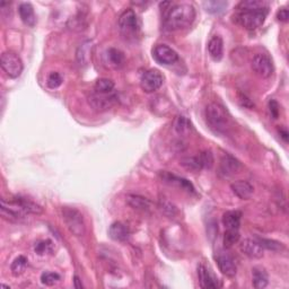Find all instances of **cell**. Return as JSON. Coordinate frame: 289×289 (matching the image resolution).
<instances>
[{
	"mask_svg": "<svg viewBox=\"0 0 289 289\" xmlns=\"http://www.w3.org/2000/svg\"><path fill=\"white\" fill-rule=\"evenodd\" d=\"M216 261L218 268H219V271L224 274V276L228 278H233L236 276L238 267H236L234 259L232 258L228 253L225 252L218 253V255L216 257Z\"/></svg>",
	"mask_w": 289,
	"mask_h": 289,
	"instance_id": "cell-11",
	"label": "cell"
},
{
	"mask_svg": "<svg viewBox=\"0 0 289 289\" xmlns=\"http://www.w3.org/2000/svg\"><path fill=\"white\" fill-rule=\"evenodd\" d=\"M118 102V96L114 93L110 94H101L94 91L91 95L88 96V104L94 110L102 112L107 111Z\"/></svg>",
	"mask_w": 289,
	"mask_h": 289,
	"instance_id": "cell-7",
	"label": "cell"
},
{
	"mask_svg": "<svg viewBox=\"0 0 289 289\" xmlns=\"http://www.w3.org/2000/svg\"><path fill=\"white\" fill-rule=\"evenodd\" d=\"M279 132H280V136L282 137V139L285 140V141H287L289 134H288V131L285 129V128H280V129H279Z\"/></svg>",
	"mask_w": 289,
	"mask_h": 289,
	"instance_id": "cell-42",
	"label": "cell"
},
{
	"mask_svg": "<svg viewBox=\"0 0 289 289\" xmlns=\"http://www.w3.org/2000/svg\"><path fill=\"white\" fill-rule=\"evenodd\" d=\"M263 249H267L270 251H273V252H279V251H281L285 249V246H283L282 243L278 241H274V240H269V239H258L257 240Z\"/></svg>",
	"mask_w": 289,
	"mask_h": 289,
	"instance_id": "cell-34",
	"label": "cell"
},
{
	"mask_svg": "<svg viewBox=\"0 0 289 289\" xmlns=\"http://www.w3.org/2000/svg\"><path fill=\"white\" fill-rule=\"evenodd\" d=\"M268 8L263 9H245L242 11L239 15V21L246 30L253 31L263 25L267 17Z\"/></svg>",
	"mask_w": 289,
	"mask_h": 289,
	"instance_id": "cell-4",
	"label": "cell"
},
{
	"mask_svg": "<svg viewBox=\"0 0 289 289\" xmlns=\"http://www.w3.org/2000/svg\"><path fill=\"white\" fill-rule=\"evenodd\" d=\"M181 166H183L188 170L191 172H198V170L202 169L200 162H199L198 156H191V157H184L181 159Z\"/></svg>",
	"mask_w": 289,
	"mask_h": 289,
	"instance_id": "cell-30",
	"label": "cell"
},
{
	"mask_svg": "<svg viewBox=\"0 0 289 289\" xmlns=\"http://www.w3.org/2000/svg\"><path fill=\"white\" fill-rule=\"evenodd\" d=\"M241 164L234 156L229 154H224L220 158L219 163V174L224 178L233 177L234 174L239 172Z\"/></svg>",
	"mask_w": 289,
	"mask_h": 289,
	"instance_id": "cell-12",
	"label": "cell"
},
{
	"mask_svg": "<svg viewBox=\"0 0 289 289\" xmlns=\"http://www.w3.org/2000/svg\"><path fill=\"white\" fill-rule=\"evenodd\" d=\"M18 205H20L23 209H24L27 214H34V215H40L43 212V208H42L40 205H37L34 201L30 200L27 198H23V197H16L14 199Z\"/></svg>",
	"mask_w": 289,
	"mask_h": 289,
	"instance_id": "cell-23",
	"label": "cell"
},
{
	"mask_svg": "<svg viewBox=\"0 0 289 289\" xmlns=\"http://www.w3.org/2000/svg\"><path fill=\"white\" fill-rule=\"evenodd\" d=\"M64 82V78L63 76H61L59 73L53 72L49 75L48 79H46V85H48V87L51 89H55L61 86V84Z\"/></svg>",
	"mask_w": 289,
	"mask_h": 289,
	"instance_id": "cell-36",
	"label": "cell"
},
{
	"mask_svg": "<svg viewBox=\"0 0 289 289\" xmlns=\"http://www.w3.org/2000/svg\"><path fill=\"white\" fill-rule=\"evenodd\" d=\"M119 27L123 35L134 36L139 31L140 23L137 14L132 9H127L119 17Z\"/></svg>",
	"mask_w": 289,
	"mask_h": 289,
	"instance_id": "cell-6",
	"label": "cell"
},
{
	"mask_svg": "<svg viewBox=\"0 0 289 289\" xmlns=\"http://www.w3.org/2000/svg\"><path fill=\"white\" fill-rule=\"evenodd\" d=\"M156 61L162 65H173L179 60L178 52L166 44L156 45L153 50Z\"/></svg>",
	"mask_w": 289,
	"mask_h": 289,
	"instance_id": "cell-10",
	"label": "cell"
},
{
	"mask_svg": "<svg viewBox=\"0 0 289 289\" xmlns=\"http://www.w3.org/2000/svg\"><path fill=\"white\" fill-rule=\"evenodd\" d=\"M92 50V42L91 41H86L84 43L80 44V46L77 50V61L79 63L80 66H85L88 64L89 60V53H91Z\"/></svg>",
	"mask_w": 289,
	"mask_h": 289,
	"instance_id": "cell-25",
	"label": "cell"
},
{
	"mask_svg": "<svg viewBox=\"0 0 289 289\" xmlns=\"http://www.w3.org/2000/svg\"><path fill=\"white\" fill-rule=\"evenodd\" d=\"M126 202L132 209L138 211H148L151 208V202L148 199L143 196H139V194H128L126 197Z\"/></svg>",
	"mask_w": 289,
	"mask_h": 289,
	"instance_id": "cell-17",
	"label": "cell"
},
{
	"mask_svg": "<svg viewBox=\"0 0 289 289\" xmlns=\"http://www.w3.org/2000/svg\"><path fill=\"white\" fill-rule=\"evenodd\" d=\"M26 267H27V259L24 255H20V257L14 260L11 265L12 273L14 276H20V274L25 271Z\"/></svg>",
	"mask_w": 289,
	"mask_h": 289,
	"instance_id": "cell-29",
	"label": "cell"
},
{
	"mask_svg": "<svg viewBox=\"0 0 289 289\" xmlns=\"http://www.w3.org/2000/svg\"><path fill=\"white\" fill-rule=\"evenodd\" d=\"M199 162H200L201 168H207L210 169L212 166H214L215 159H214V155H212L211 150H203L200 154L198 155Z\"/></svg>",
	"mask_w": 289,
	"mask_h": 289,
	"instance_id": "cell-31",
	"label": "cell"
},
{
	"mask_svg": "<svg viewBox=\"0 0 289 289\" xmlns=\"http://www.w3.org/2000/svg\"><path fill=\"white\" fill-rule=\"evenodd\" d=\"M269 110L271 115L273 117V119H277L279 117V105L274 99H271V101L269 102Z\"/></svg>",
	"mask_w": 289,
	"mask_h": 289,
	"instance_id": "cell-40",
	"label": "cell"
},
{
	"mask_svg": "<svg viewBox=\"0 0 289 289\" xmlns=\"http://www.w3.org/2000/svg\"><path fill=\"white\" fill-rule=\"evenodd\" d=\"M242 212L239 210L226 211L222 216V224L226 229H240Z\"/></svg>",
	"mask_w": 289,
	"mask_h": 289,
	"instance_id": "cell-21",
	"label": "cell"
},
{
	"mask_svg": "<svg viewBox=\"0 0 289 289\" xmlns=\"http://www.w3.org/2000/svg\"><path fill=\"white\" fill-rule=\"evenodd\" d=\"M196 18V9L190 4H180L172 7L165 17V27L168 31H178L190 26Z\"/></svg>",
	"mask_w": 289,
	"mask_h": 289,
	"instance_id": "cell-1",
	"label": "cell"
},
{
	"mask_svg": "<svg viewBox=\"0 0 289 289\" xmlns=\"http://www.w3.org/2000/svg\"><path fill=\"white\" fill-rule=\"evenodd\" d=\"M106 59L107 63L113 67H121L125 63V55L120 50L115 48H110L106 51Z\"/></svg>",
	"mask_w": 289,
	"mask_h": 289,
	"instance_id": "cell-24",
	"label": "cell"
},
{
	"mask_svg": "<svg viewBox=\"0 0 289 289\" xmlns=\"http://www.w3.org/2000/svg\"><path fill=\"white\" fill-rule=\"evenodd\" d=\"M208 52L215 61H220L224 54V42L219 35L212 36L208 43Z\"/></svg>",
	"mask_w": 289,
	"mask_h": 289,
	"instance_id": "cell-19",
	"label": "cell"
},
{
	"mask_svg": "<svg viewBox=\"0 0 289 289\" xmlns=\"http://www.w3.org/2000/svg\"><path fill=\"white\" fill-rule=\"evenodd\" d=\"M206 119L212 130L221 134L228 128V115L220 104L210 103L206 108Z\"/></svg>",
	"mask_w": 289,
	"mask_h": 289,
	"instance_id": "cell-2",
	"label": "cell"
},
{
	"mask_svg": "<svg viewBox=\"0 0 289 289\" xmlns=\"http://www.w3.org/2000/svg\"><path fill=\"white\" fill-rule=\"evenodd\" d=\"M18 13H20V17L25 25L33 27L36 24V16L34 8H33L30 3H22L18 7Z\"/></svg>",
	"mask_w": 289,
	"mask_h": 289,
	"instance_id": "cell-18",
	"label": "cell"
},
{
	"mask_svg": "<svg viewBox=\"0 0 289 289\" xmlns=\"http://www.w3.org/2000/svg\"><path fill=\"white\" fill-rule=\"evenodd\" d=\"M84 22H85L84 15H82V14H78L77 16L70 20L68 26L74 31H82L84 30L85 26H86V24H85Z\"/></svg>",
	"mask_w": 289,
	"mask_h": 289,
	"instance_id": "cell-39",
	"label": "cell"
},
{
	"mask_svg": "<svg viewBox=\"0 0 289 289\" xmlns=\"http://www.w3.org/2000/svg\"><path fill=\"white\" fill-rule=\"evenodd\" d=\"M240 249L242 253L251 259H261L263 257L264 249L257 240L245 239L241 242Z\"/></svg>",
	"mask_w": 289,
	"mask_h": 289,
	"instance_id": "cell-13",
	"label": "cell"
},
{
	"mask_svg": "<svg viewBox=\"0 0 289 289\" xmlns=\"http://www.w3.org/2000/svg\"><path fill=\"white\" fill-rule=\"evenodd\" d=\"M63 216L70 233L75 236L85 235V233H86V224H85L82 212L73 207H64Z\"/></svg>",
	"mask_w": 289,
	"mask_h": 289,
	"instance_id": "cell-3",
	"label": "cell"
},
{
	"mask_svg": "<svg viewBox=\"0 0 289 289\" xmlns=\"http://www.w3.org/2000/svg\"><path fill=\"white\" fill-rule=\"evenodd\" d=\"M114 82L108 78H99L94 85V91L101 94H110L114 89Z\"/></svg>",
	"mask_w": 289,
	"mask_h": 289,
	"instance_id": "cell-27",
	"label": "cell"
},
{
	"mask_svg": "<svg viewBox=\"0 0 289 289\" xmlns=\"http://www.w3.org/2000/svg\"><path fill=\"white\" fill-rule=\"evenodd\" d=\"M230 189L232 191L234 192L235 196H238L242 200H248V199L252 197L254 192V188L252 184L248 181H243V180L232 183Z\"/></svg>",
	"mask_w": 289,
	"mask_h": 289,
	"instance_id": "cell-15",
	"label": "cell"
},
{
	"mask_svg": "<svg viewBox=\"0 0 289 289\" xmlns=\"http://www.w3.org/2000/svg\"><path fill=\"white\" fill-rule=\"evenodd\" d=\"M53 243L50 240H44V241H40L37 242L35 244V253L39 255H45V254H50L53 252Z\"/></svg>",
	"mask_w": 289,
	"mask_h": 289,
	"instance_id": "cell-33",
	"label": "cell"
},
{
	"mask_svg": "<svg viewBox=\"0 0 289 289\" xmlns=\"http://www.w3.org/2000/svg\"><path fill=\"white\" fill-rule=\"evenodd\" d=\"M198 278L200 286L205 289H212L219 287V282L218 279L210 272V270L208 269L206 265L199 264L198 265Z\"/></svg>",
	"mask_w": 289,
	"mask_h": 289,
	"instance_id": "cell-14",
	"label": "cell"
},
{
	"mask_svg": "<svg viewBox=\"0 0 289 289\" xmlns=\"http://www.w3.org/2000/svg\"><path fill=\"white\" fill-rule=\"evenodd\" d=\"M162 179L164 182L170 184V186H178L179 188H181L188 192H194V188L191 182L186 179L179 178L177 175L170 173H162Z\"/></svg>",
	"mask_w": 289,
	"mask_h": 289,
	"instance_id": "cell-20",
	"label": "cell"
},
{
	"mask_svg": "<svg viewBox=\"0 0 289 289\" xmlns=\"http://www.w3.org/2000/svg\"><path fill=\"white\" fill-rule=\"evenodd\" d=\"M277 18L280 22H287L289 18V12L287 8H280L277 13Z\"/></svg>",
	"mask_w": 289,
	"mask_h": 289,
	"instance_id": "cell-41",
	"label": "cell"
},
{
	"mask_svg": "<svg viewBox=\"0 0 289 289\" xmlns=\"http://www.w3.org/2000/svg\"><path fill=\"white\" fill-rule=\"evenodd\" d=\"M108 235H110V238L112 240L118 241V242H123L129 239L130 229H129V227L125 224V222L115 221V222H113V224L110 226V228H108Z\"/></svg>",
	"mask_w": 289,
	"mask_h": 289,
	"instance_id": "cell-16",
	"label": "cell"
},
{
	"mask_svg": "<svg viewBox=\"0 0 289 289\" xmlns=\"http://www.w3.org/2000/svg\"><path fill=\"white\" fill-rule=\"evenodd\" d=\"M0 65H2L4 72L11 78L20 77L23 73V68H24L20 55L13 51L4 52L2 59H0Z\"/></svg>",
	"mask_w": 289,
	"mask_h": 289,
	"instance_id": "cell-5",
	"label": "cell"
},
{
	"mask_svg": "<svg viewBox=\"0 0 289 289\" xmlns=\"http://www.w3.org/2000/svg\"><path fill=\"white\" fill-rule=\"evenodd\" d=\"M240 232L239 229H226L224 234V246L227 249H229L234 244L238 243L240 241Z\"/></svg>",
	"mask_w": 289,
	"mask_h": 289,
	"instance_id": "cell-32",
	"label": "cell"
},
{
	"mask_svg": "<svg viewBox=\"0 0 289 289\" xmlns=\"http://www.w3.org/2000/svg\"><path fill=\"white\" fill-rule=\"evenodd\" d=\"M253 72L262 78H269L273 74V64L268 54L257 53L251 61Z\"/></svg>",
	"mask_w": 289,
	"mask_h": 289,
	"instance_id": "cell-9",
	"label": "cell"
},
{
	"mask_svg": "<svg viewBox=\"0 0 289 289\" xmlns=\"http://www.w3.org/2000/svg\"><path fill=\"white\" fill-rule=\"evenodd\" d=\"M174 130L180 136H187L191 130V123L186 117L180 115L174 122Z\"/></svg>",
	"mask_w": 289,
	"mask_h": 289,
	"instance_id": "cell-28",
	"label": "cell"
},
{
	"mask_svg": "<svg viewBox=\"0 0 289 289\" xmlns=\"http://www.w3.org/2000/svg\"><path fill=\"white\" fill-rule=\"evenodd\" d=\"M227 5L228 4L224 0H208V2L203 3V7H205L206 12L210 14H220L225 12Z\"/></svg>",
	"mask_w": 289,
	"mask_h": 289,
	"instance_id": "cell-26",
	"label": "cell"
},
{
	"mask_svg": "<svg viewBox=\"0 0 289 289\" xmlns=\"http://www.w3.org/2000/svg\"><path fill=\"white\" fill-rule=\"evenodd\" d=\"M164 82L163 75L157 69H149L140 78V86L146 93H154L162 87Z\"/></svg>",
	"mask_w": 289,
	"mask_h": 289,
	"instance_id": "cell-8",
	"label": "cell"
},
{
	"mask_svg": "<svg viewBox=\"0 0 289 289\" xmlns=\"http://www.w3.org/2000/svg\"><path fill=\"white\" fill-rule=\"evenodd\" d=\"M74 282H75V287H76V288H78V289H79V288H83V285H82V283H80V280H79V278H78L77 276L75 277Z\"/></svg>",
	"mask_w": 289,
	"mask_h": 289,
	"instance_id": "cell-43",
	"label": "cell"
},
{
	"mask_svg": "<svg viewBox=\"0 0 289 289\" xmlns=\"http://www.w3.org/2000/svg\"><path fill=\"white\" fill-rule=\"evenodd\" d=\"M240 8L242 11L245 9H263L268 8V5L263 2H257V0H249V2H243L240 4Z\"/></svg>",
	"mask_w": 289,
	"mask_h": 289,
	"instance_id": "cell-38",
	"label": "cell"
},
{
	"mask_svg": "<svg viewBox=\"0 0 289 289\" xmlns=\"http://www.w3.org/2000/svg\"><path fill=\"white\" fill-rule=\"evenodd\" d=\"M160 210H162L165 215L168 216V217H175L178 214V210H177V207H175L174 205H172L169 201L167 200H160Z\"/></svg>",
	"mask_w": 289,
	"mask_h": 289,
	"instance_id": "cell-37",
	"label": "cell"
},
{
	"mask_svg": "<svg viewBox=\"0 0 289 289\" xmlns=\"http://www.w3.org/2000/svg\"><path fill=\"white\" fill-rule=\"evenodd\" d=\"M252 283L257 289H263L268 286L269 277L264 268L254 267L252 269Z\"/></svg>",
	"mask_w": 289,
	"mask_h": 289,
	"instance_id": "cell-22",
	"label": "cell"
},
{
	"mask_svg": "<svg viewBox=\"0 0 289 289\" xmlns=\"http://www.w3.org/2000/svg\"><path fill=\"white\" fill-rule=\"evenodd\" d=\"M60 278L59 273L46 271L41 274V282L45 286H53L60 280Z\"/></svg>",
	"mask_w": 289,
	"mask_h": 289,
	"instance_id": "cell-35",
	"label": "cell"
}]
</instances>
